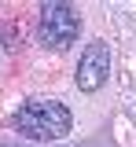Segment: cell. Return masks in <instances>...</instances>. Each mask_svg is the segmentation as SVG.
<instances>
[{"label": "cell", "instance_id": "3", "mask_svg": "<svg viewBox=\"0 0 136 147\" xmlns=\"http://www.w3.org/2000/svg\"><path fill=\"white\" fill-rule=\"evenodd\" d=\"M107 74H110V48L103 40H92L85 48V55H81V63H77L74 81H77L81 92H99L107 85Z\"/></svg>", "mask_w": 136, "mask_h": 147}, {"label": "cell", "instance_id": "4", "mask_svg": "<svg viewBox=\"0 0 136 147\" xmlns=\"http://www.w3.org/2000/svg\"><path fill=\"white\" fill-rule=\"evenodd\" d=\"M0 147H7V144H0Z\"/></svg>", "mask_w": 136, "mask_h": 147}, {"label": "cell", "instance_id": "2", "mask_svg": "<svg viewBox=\"0 0 136 147\" xmlns=\"http://www.w3.org/2000/svg\"><path fill=\"white\" fill-rule=\"evenodd\" d=\"M40 40L48 44V48H70L81 33V15L70 7V4H40Z\"/></svg>", "mask_w": 136, "mask_h": 147}, {"label": "cell", "instance_id": "1", "mask_svg": "<svg viewBox=\"0 0 136 147\" xmlns=\"http://www.w3.org/2000/svg\"><path fill=\"white\" fill-rule=\"evenodd\" d=\"M15 129L26 140H63L74 129V118L55 99H26L15 110Z\"/></svg>", "mask_w": 136, "mask_h": 147}]
</instances>
